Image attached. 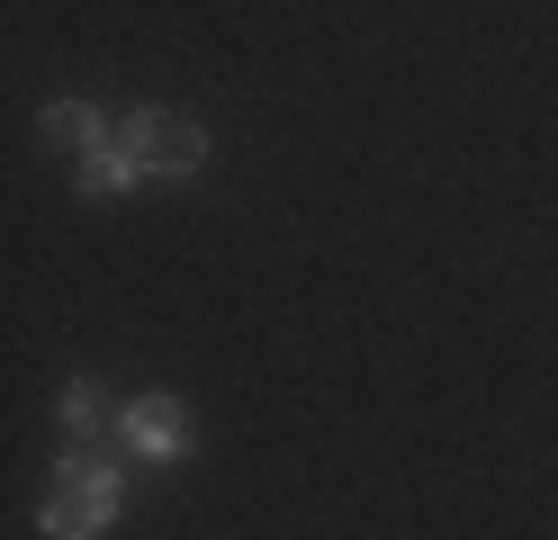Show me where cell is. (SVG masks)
<instances>
[{"label": "cell", "mask_w": 558, "mask_h": 540, "mask_svg": "<svg viewBox=\"0 0 558 540\" xmlns=\"http://www.w3.org/2000/svg\"><path fill=\"white\" fill-rule=\"evenodd\" d=\"M118 514H126V468L109 451H73V442H63L54 478L37 495V531L46 540H99Z\"/></svg>", "instance_id": "cell-1"}, {"label": "cell", "mask_w": 558, "mask_h": 540, "mask_svg": "<svg viewBox=\"0 0 558 540\" xmlns=\"http://www.w3.org/2000/svg\"><path fill=\"white\" fill-rule=\"evenodd\" d=\"M118 144L135 154L145 180H198L207 163H217V135H207V118H190V108H126Z\"/></svg>", "instance_id": "cell-2"}, {"label": "cell", "mask_w": 558, "mask_h": 540, "mask_svg": "<svg viewBox=\"0 0 558 540\" xmlns=\"http://www.w3.org/2000/svg\"><path fill=\"white\" fill-rule=\"evenodd\" d=\"M109 423H118V442H126L135 459H190V442H198V432H190V406H181L171 387L126 396V406H118Z\"/></svg>", "instance_id": "cell-3"}, {"label": "cell", "mask_w": 558, "mask_h": 540, "mask_svg": "<svg viewBox=\"0 0 558 540\" xmlns=\"http://www.w3.org/2000/svg\"><path fill=\"white\" fill-rule=\"evenodd\" d=\"M109 108H99V99H46L37 108V135L54 144V154H90V144H109Z\"/></svg>", "instance_id": "cell-4"}, {"label": "cell", "mask_w": 558, "mask_h": 540, "mask_svg": "<svg viewBox=\"0 0 558 540\" xmlns=\"http://www.w3.org/2000/svg\"><path fill=\"white\" fill-rule=\"evenodd\" d=\"M109 415H118V406L99 396V379H63V387H54V432H63L73 451H90V442H99V423H109Z\"/></svg>", "instance_id": "cell-5"}, {"label": "cell", "mask_w": 558, "mask_h": 540, "mask_svg": "<svg viewBox=\"0 0 558 540\" xmlns=\"http://www.w3.org/2000/svg\"><path fill=\"white\" fill-rule=\"evenodd\" d=\"M135 180H145V171H135V154H126L118 127H109V144H90V154H82V199H118V190H135Z\"/></svg>", "instance_id": "cell-6"}]
</instances>
